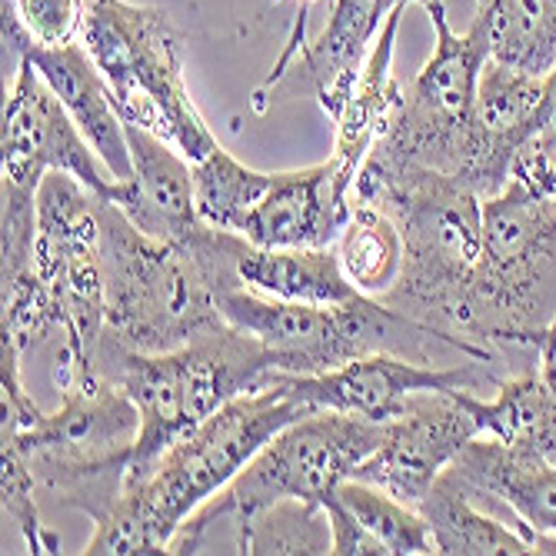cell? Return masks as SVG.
I'll use <instances>...</instances> for the list:
<instances>
[{
    "label": "cell",
    "instance_id": "9",
    "mask_svg": "<svg viewBox=\"0 0 556 556\" xmlns=\"http://www.w3.org/2000/svg\"><path fill=\"white\" fill-rule=\"evenodd\" d=\"M140 433L137 403L97 377L61 390V407L24 430H4L40 490L64 507L104 523L127 490V470Z\"/></svg>",
    "mask_w": 556,
    "mask_h": 556
},
{
    "label": "cell",
    "instance_id": "5",
    "mask_svg": "<svg viewBox=\"0 0 556 556\" xmlns=\"http://www.w3.org/2000/svg\"><path fill=\"white\" fill-rule=\"evenodd\" d=\"M100 257L108 333L124 346L167 353L227 324L190 237L174 243L154 240L114 204L100 200Z\"/></svg>",
    "mask_w": 556,
    "mask_h": 556
},
{
    "label": "cell",
    "instance_id": "33",
    "mask_svg": "<svg viewBox=\"0 0 556 556\" xmlns=\"http://www.w3.org/2000/svg\"><path fill=\"white\" fill-rule=\"evenodd\" d=\"M324 510H327V520H330V553H353V556H377L383 553V546L353 520V514L343 507V503L337 496H330L324 503ZM387 556V553H383Z\"/></svg>",
    "mask_w": 556,
    "mask_h": 556
},
{
    "label": "cell",
    "instance_id": "25",
    "mask_svg": "<svg viewBox=\"0 0 556 556\" xmlns=\"http://www.w3.org/2000/svg\"><path fill=\"white\" fill-rule=\"evenodd\" d=\"M490 30V58L546 77L556 67V0H477Z\"/></svg>",
    "mask_w": 556,
    "mask_h": 556
},
{
    "label": "cell",
    "instance_id": "19",
    "mask_svg": "<svg viewBox=\"0 0 556 556\" xmlns=\"http://www.w3.org/2000/svg\"><path fill=\"white\" fill-rule=\"evenodd\" d=\"M443 477L473 500H496L520 517L523 536H556V464L480 433Z\"/></svg>",
    "mask_w": 556,
    "mask_h": 556
},
{
    "label": "cell",
    "instance_id": "35",
    "mask_svg": "<svg viewBox=\"0 0 556 556\" xmlns=\"http://www.w3.org/2000/svg\"><path fill=\"white\" fill-rule=\"evenodd\" d=\"M517 177L533 184L536 190H543V193H549L556 200V157L546 167H536V170H527V174H517Z\"/></svg>",
    "mask_w": 556,
    "mask_h": 556
},
{
    "label": "cell",
    "instance_id": "27",
    "mask_svg": "<svg viewBox=\"0 0 556 556\" xmlns=\"http://www.w3.org/2000/svg\"><path fill=\"white\" fill-rule=\"evenodd\" d=\"M274 174H261L254 167L240 164L230 150L214 147L207 157L193 164V197L197 214L204 224L240 233L250 211L270 187Z\"/></svg>",
    "mask_w": 556,
    "mask_h": 556
},
{
    "label": "cell",
    "instance_id": "1",
    "mask_svg": "<svg viewBox=\"0 0 556 556\" xmlns=\"http://www.w3.org/2000/svg\"><path fill=\"white\" fill-rule=\"evenodd\" d=\"M314 414L280 387L243 393L174 443L140 483L127 486L114 514L93 527L87 556L167 553L177 530L214 500L257 450L283 427Z\"/></svg>",
    "mask_w": 556,
    "mask_h": 556
},
{
    "label": "cell",
    "instance_id": "36",
    "mask_svg": "<svg viewBox=\"0 0 556 556\" xmlns=\"http://www.w3.org/2000/svg\"><path fill=\"white\" fill-rule=\"evenodd\" d=\"M296 4H300V8H311V4H314V0H296Z\"/></svg>",
    "mask_w": 556,
    "mask_h": 556
},
{
    "label": "cell",
    "instance_id": "24",
    "mask_svg": "<svg viewBox=\"0 0 556 556\" xmlns=\"http://www.w3.org/2000/svg\"><path fill=\"white\" fill-rule=\"evenodd\" d=\"M417 510L433 533L437 553H446V556L536 553V543L530 536H523L514 527H503L500 520L477 510V500L467 490H460L457 483H450L443 473L427 490V496L417 503Z\"/></svg>",
    "mask_w": 556,
    "mask_h": 556
},
{
    "label": "cell",
    "instance_id": "14",
    "mask_svg": "<svg viewBox=\"0 0 556 556\" xmlns=\"http://www.w3.org/2000/svg\"><path fill=\"white\" fill-rule=\"evenodd\" d=\"M403 4H427V0H333V11L320 37L307 40V11L300 8V21L293 24L290 43L283 47L280 61L274 64L270 77L254 93V111L264 114L267 93H314L320 111L337 121L346 97L357 84L370 47L390 17L393 8Z\"/></svg>",
    "mask_w": 556,
    "mask_h": 556
},
{
    "label": "cell",
    "instance_id": "8",
    "mask_svg": "<svg viewBox=\"0 0 556 556\" xmlns=\"http://www.w3.org/2000/svg\"><path fill=\"white\" fill-rule=\"evenodd\" d=\"M383 437V424H370L337 410H314L267 440L214 500H207L170 540L167 553H204L217 530H230L277 500L327 503L337 486L353 477Z\"/></svg>",
    "mask_w": 556,
    "mask_h": 556
},
{
    "label": "cell",
    "instance_id": "2",
    "mask_svg": "<svg viewBox=\"0 0 556 556\" xmlns=\"http://www.w3.org/2000/svg\"><path fill=\"white\" fill-rule=\"evenodd\" d=\"M353 200L387 211L403 233V270L377 300L437 333L460 357L496 364V350L470 340V283L483 247V197L457 177L410 174Z\"/></svg>",
    "mask_w": 556,
    "mask_h": 556
},
{
    "label": "cell",
    "instance_id": "32",
    "mask_svg": "<svg viewBox=\"0 0 556 556\" xmlns=\"http://www.w3.org/2000/svg\"><path fill=\"white\" fill-rule=\"evenodd\" d=\"M556 157V67L543 77V108H540V124H536V137L530 140V147L517 157L514 177L546 167Z\"/></svg>",
    "mask_w": 556,
    "mask_h": 556
},
{
    "label": "cell",
    "instance_id": "29",
    "mask_svg": "<svg viewBox=\"0 0 556 556\" xmlns=\"http://www.w3.org/2000/svg\"><path fill=\"white\" fill-rule=\"evenodd\" d=\"M330 540L324 503L277 500L237 527L233 553H330Z\"/></svg>",
    "mask_w": 556,
    "mask_h": 556
},
{
    "label": "cell",
    "instance_id": "6",
    "mask_svg": "<svg viewBox=\"0 0 556 556\" xmlns=\"http://www.w3.org/2000/svg\"><path fill=\"white\" fill-rule=\"evenodd\" d=\"M556 314V200L514 177L483 197V247L470 283V340L533 350Z\"/></svg>",
    "mask_w": 556,
    "mask_h": 556
},
{
    "label": "cell",
    "instance_id": "13",
    "mask_svg": "<svg viewBox=\"0 0 556 556\" xmlns=\"http://www.w3.org/2000/svg\"><path fill=\"white\" fill-rule=\"evenodd\" d=\"M0 154H4L0 161L4 187L17 190H40V180L50 170H61L80 180L100 200H108L117 180L30 61H21L8 93Z\"/></svg>",
    "mask_w": 556,
    "mask_h": 556
},
{
    "label": "cell",
    "instance_id": "16",
    "mask_svg": "<svg viewBox=\"0 0 556 556\" xmlns=\"http://www.w3.org/2000/svg\"><path fill=\"white\" fill-rule=\"evenodd\" d=\"M4 40L17 50L21 61H30L37 74L50 84L61 97V104L67 114L77 121L90 147L97 150V157L108 164V170L117 180H127L134 174L130 161V143H127V124L114 104L111 84L87 54V47L80 43H61L47 47L37 43L17 21V14H4Z\"/></svg>",
    "mask_w": 556,
    "mask_h": 556
},
{
    "label": "cell",
    "instance_id": "26",
    "mask_svg": "<svg viewBox=\"0 0 556 556\" xmlns=\"http://www.w3.org/2000/svg\"><path fill=\"white\" fill-rule=\"evenodd\" d=\"M333 250L346 280L367 296H383L403 270V233L396 220L364 200L350 204V217Z\"/></svg>",
    "mask_w": 556,
    "mask_h": 556
},
{
    "label": "cell",
    "instance_id": "20",
    "mask_svg": "<svg viewBox=\"0 0 556 556\" xmlns=\"http://www.w3.org/2000/svg\"><path fill=\"white\" fill-rule=\"evenodd\" d=\"M346 217L350 204L337 197L333 167L324 161L274 174L240 233L257 247H333Z\"/></svg>",
    "mask_w": 556,
    "mask_h": 556
},
{
    "label": "cell",
    "instance_id": "21",
    "mask_svg": "<svg viewBox=\"0 0 556 556\" xmlns=\"http://www.w3.org/2000/svg\"><path fill=\"white\" fill-rule=\"evenodd\" d=\"M403 11H407V4L393 8L390 17L383 21L377 43L367 54V64H364L357 84H353L340 117L333 121L337 140H333L330 167H333V180H337V197L343 200V204H350L353 180H357L367 154L390 130V124L403 104V87L393 77V43H396Z\"/></svg>",
    "mask_w": 556,
    "mask_h": 556
},
{
    "label": "cell",
    "instance_id": "30",
    "mask_svg": "<svg viewBox=\"0 0 556 556\" xmlns=\"http://www.w3.org/2000/svg\"><path fill=\"white\" fill-rule=\"evenodd\" d=\"M34 490H37V480L30 467L11 443H4L0 446V496H4V517H11V523L21 530L30 553H61V536L43 527Z\"/></svg>",
    "mask_w": 556,
    "mask_h": 556
},
{
    "label": "cell",
    "instance_id": "17",
    "mask_svg": "<svg viewBox=\"0 0 556 556\" xmlns=\"http://www.w3.org/2000/svg\"><path fill=\"white\" fill-rule=\"evenodd\" d=\"M543 108V77L486 61L477 87L473 154L464 184L480 197H493L514 180L517 157L536 137Z\"/></svg>",
    "mask_w": 556,
    "mask_h": 556
},
{
    "label": "cell",
    "instance_id": "15",
    "mask_svg": "<svg viewBox=\"0 0 556 556\" xmlns=\"http://www.w3.org/2000/svg\"><path fill=\"white\" fill-rule=\"evenodd\" d=\"M477 437L480 427L457 400V390L417 393L407 414L383 424L377 450L353 470V480H367L417 507L440 473Z\"/></svg>",
    "mask_w": 556,
    "mask_h": 556
},
{
    "label": "cell",
    "instance_id": "28",
    "mask_svg": "<svg viewBox=\"0 0 556 556\" xmlns=\"http://www.w3.org/2000/svg\"><path fill=\"white\" fill-rule=\"evenodd\" d=\"M333 496L353 514V520L383 546L387 556L437 553L427 520L420 517L417 507H410V503H403V500L390 496L387 490H380L367 480H353V477H346Z\"/></svg>",
    "mask_w": 556,
    "mask_h": 556
},
{
    "label": "cell",
    "instance_id": "31",
    "mask_svg": "<svg viewBox=\"0 0 556 556\" xmlns=\"http://www.w3.org/2000/svg\"><path fill=\"white\" fill-rule=\"evenodd\" d=\"M21 27L47 47L74 43L84 30V0H14Z\"/></svg>",
    "mask_w": 556,
    "mask_h": 556
},
{
    "label": "cell",
    "instance_id": "10",
    "mask_svg": "<svg viewBox=\"0 0 556 556\" xmlns=\"http://www.w3.org/2000/svg\"><path fill=\"white\" fill-rule=\"evenodd\" d=\"M217 307L230 327L261 340L283 374L314 377L367 353H400L433 367L437 350H450L437 333L367 293L343 303H300L233 287L217 296Z\"/></svg>",
    "mask_w": 556,
    "mask_h": 556
},
{
    "label": "cell",
    "instance_id": "4",
    "mask_svg": "<svg viewBox=\"0 0 556 556\" xmlns=\"http://www.w3.org/2000/svg\"><path fill=\"white\" fill-rule=\"evenodd\" d=\"M424 11L437 34L433 54L403 90L400 114L367 154L350 200L410 174H443L464 184L470 167L477 87L490 61V30L486 21L473 14L470 30L457 34L446 21L443 0H427Z\"/></svg>",
    "mask_w": 556,
    "mask_h": 556
},
{
    "label": "cell",
    "instance_id": "23",
    "mask_svg": "<svg viewBox=\"0 0 556 556\" xmlns=\"http://www.w3.org/2000/svg\"><path fill=\"white\" fill-rule=\"evenodd\" d=\"M457 400L470 410L480 433L556 464V393L543 383L540 370L500 380L493 400H480L470 390H457Z\"/></svg>",
    "mask_w": 556,
    "mask_h": 556
},
{
    "label": "cell",
    "instance_id": "7",
    "mask_svg": "<svg viewBox=\"0 0 556 556\" xmlns=\"http://www.w3.org/2000/svg\"><path fill=\"white\" fill-rule=\"evenodd\" d=\"M84 47L111 84L124 124L170 140L197 164L217 143L184 80V43L161 8L127 0H84Z\"/></svg>",
    "mask_w": 556,
    "mask_h": 556
},
{
    "label": "cell",
    "instance_id": "12",
    "mask_svg": "<svg viewBox=\"0 0 556 556\" xmlns=\"http://www.w3.org/2000/svg\"><path fill=\"white\" fill-rule=\"evenodd\" d=\"M500 380L490 374V364L467 361L457 367H430L400 353H367L327 374H283L274 370L267 387H280L311 410H337L370 424H390L410 410L417 393H450V390H483Z\"/></svg>",
    "mask_w": 556,
    "mask_h": 556
},
{
    "label": "cell",
    "instance_id": "3",
    "mask_svg": "<svg viewBox=\"0 0 556 556\" xmlns=\"http://www.w3.org/2000/svg\"><path fill=\"white\" fill-rule=\"evenodd\" d=\"M274 370L270 350L230 324L167 353L130 350L104 330L93 374L117 383L140 410L127 486L140 483L174 443L207 424L230 400L264 390Z\"/></svg>",
    "mask_w": 556,
    "mask_h": 556
},
{
    "label": "cell",
    "instance_id": "11",
    "mask_svg": "<svg viewBox=\"0 0 556 556\" xmlns=\"http://www.w3.org/2000/svg\"><path fill=\"white\" fill-rule=\"evenodd\" d=\"M30 270L64 314L58 387L97 380L93 353L108 330L100 197L71 174L50 170L37 190V237Z\"/></svg>",
    "mask_w": 556,
    "mask_h": 556
},
{
    "label": "cell",
    "instance_id": "22",
    "mask_svg": "<svg viewBox=\"0 0 556 556\" xmlns=\"http://www.w3.org/2000/svg\"><path fill=\"white\" fill-rule=\"evenodd\" d=\"M240 283L300 303H343L357 296L333 247H257L243 237L237 254Z\"/></svg>",
    "mask_w": 556,
    "mask_h": 556
},
{
    "label": "cell",
    "instance_id": "34",
    "mask_svg": "<svg viewBox=\"0 0 556 556\" xmlns=\"http://www.w3.org/2000/svg\"><path fill=\"white\" fill-rule=\"evenodd\" d=\"M533 350L540 353V377H543V383L556 393V314L543 327V333L536 337V346Z\"/></svg>",
    "mask_w": 556,
    "mask_h": 556
},
{
    "label": "cell",
    "instance_id": "18",
    "mask_svg": "<svg viewBox=\"0 0 556 556\" xmlns=\"http://www.w3.org/2000/svg\"><path fill=\"white\" fill-rule=\"evenodd\" d=\"M134 174L114 180L108 204H114L140 233L154 240H187L200 224L193 197V164L154 130L127 124Z\"/></svg>",
    "mask_w": 556,
    "mask_h": 556
}]
</instances>
